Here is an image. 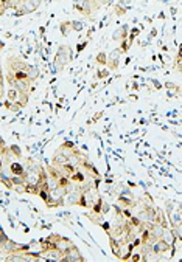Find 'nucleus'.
Segmentation results:
<instances>
[{"mask_svg": "<svg viewBox=\"0 0 182 262\" xmlns=\"http://www.w3.org/2000/svg\"><path fill=\"white\" fill-rule=\"evenodd\" d=\"M72 59H73L72 47L70 45H59L58 53L55 56V68H56V71H62Z\"/></svg>", "mask_w": 182, "mask_h": 262, "instance_id": "obj_1", "label": "nucleus"}, {"mask_svg": "<svg viewBox=\"0 0 182 262\" xmlns=\"http://www.w3.org/2000/svg\"><path fill=\"white\" fill-rule=\"evenodd\" d=\"M6 64H8V68L13 70L14 73H16V71H25L27 67H28V64L22 58H19V56H8Z\"/></svg>", "mask_w": 182, "mask_h": 262, "instance_id": "obj_2", "label": "nucleus"}, {"mask_svg": "<svg viewBox=\"0 0 182 262\" xmlns=\"http://www.w3.org/2000/svg\"><path fill=\"white\" fill-rule=\"evenodd\" d=\"M171 248V245H170V242H167L164 237L162 239H157L153 245H151V250L157 254V256H161V254H164V253H167L168 250Z\"/></svg>", "mask_w": 182, "mask_h": 262, "instance_id": "obj_3", "label": "nucleus"}, {"mask_svg": "<svg viewBox=\"0 0 182 262\" xmlns=\"http://www.w3.org/2000/svg\"><path fill=\"white\" fill-rule=\"evenodd\" d=\"M122 56V51L120 48H115V50H112L107 56V65H109V70H117L118 68V59Z\"/></svg>", "mask_w": 182, "mask_h": 262, "instance_id": "obj_4", "label": "nucleus"}, {"mask_svg": "<svg viewBox=\"0 0 182 262\" xmlns=\"http://www.w3.org/2000/svg\"><path fill=\"white\" fill-rule=\"evenodd\" d=\"M64 260H84V257L78 251V248L73 245L72 248H69V250L64 253Z\"/></svg>", "mask_w": 182, "mask_h": 262, "instance_id": "obj_5", "label": "nucleus"}, {"mask_svg": "<svg viewBox=\"0 0 182 262\" xmlns=\"http://www.w3.org/2000/svg\"><path fill=\"white\" fill-rule=\"evenodd\" d=\"M10 174L11 175H20V177H24V174H25L24 164H22L20 161H11L10 163Z\"/></svg>", "mask_w": 182, "mask_h": 262, "instance_id": "obj_6", "label": "nucleus"}, {"mask_svg": "<svg viewBox=\"0 0 182 262\" xmlns=\"http://www.w3.org/2000/svg\"><path fill=\"white\" fill-rule=\"evenodd\" d=\"M128 27L126 25H123V27H120V28H117L115 31H114V34H112V40H117V42H120V40H123V39H126L128 37Z\"/></svg>", "mask_w": 182, "mask_h": 262, "instance_id": "obj_7", "label": "nucleus"}, {"mask_svg": "<svg viewBox=\"0 0 182 262\" xmlns=\"http://www.w3.org/2000/svg\"><path fill=\"white\" fill-rule=\"evenodd\" d=\"M53 166H61V164H64V163H67L69 161V158H67L62 152H59V151H56L55 152V155H53Z\"/></svg>", "mask_w": 182, "mask_h": 262, "instance_id": "obj_8", "label": "nucleus"}, {"mask_svg": "<svg viewBox=\"0 0 182 262\" xmlns=\"http://www.w3.org/2000/svg\"><path fill=\"white\" fill-rule=\"evenodd\" d=\"M25 71H27L28 78H30L33 82L39 78V68H37V67H34V65H30V64H28V67H27V70H25Z\"/></svg>", "mask_w": 182, "mask_h": 262, "instance_id": "obj_9", "label": "nucleus"}, {"mask_svg": "<svg viewBox=\"0 0 182 262\" xmlns=\"http://www.w3.org/2000/svg\"><path fill=\"white\" fill-rule=\"evenodd\" d=\"M59 31L62 36H67L70 31H72V23L70 22H62L61 25H59Z\"/></svg>", "mask_w": 182, "mask_h": 262, "instance_id": "obj_10", "label": "nucleus"}, {"mask_svg": "<svg viewBox=\"0 0 182 262\" xmlns=\"http://www.w3.org/2000/svg\"><path fill=\"white\" fill-rule=\"evenodd\" d=\"M17 98H19V90L14 88V87H10V90H8V99H10V103H16Z\"/></svg>", "mask_w": 182, "mask_h": 262, "instance_id": "obj_11", "label": "nucleus"}, {"mask_svg": "<svg viewBox=\"0 0 182 262\" xmlns=\"http://www.w3.org/2000/svg\"><path fill=\"white\" fill-rule=\"evenodd\" d=\"M95 62H97L98 65H106V62H107V54H106L104 51H100V53L97 54V58H95Z\"/></svg>", "mask_w": 182, "mask_h": 262, "instance_id": "obj_12", "label": "nucleus"}, {"mask_svg": "<svg viewBox=\"0 0 182 262\" xmlns=\"http://www.w3.org/2000/svg\"><path fill=\"white\" fill-rule=\"evenodd\" d=\"M120 42H122V45H120V51H122V53H126V51L129 50V47L132 45V43L128 40V37L123 39V40H120Z\"/></svg>", "mask_w": 182, "mask_h": 262, "instance_id": "obj_13", "label": "nucleus"}, {"mask_svg": "<svg viewBox=\"0 0 182 262\" xmlns=\"http://www.w3.org/2000/svg\"><path fill=\"white\" fill-rule=\"evenodd\" d=\"M70 23H72V31H83V28H84L83 23L78 20H72Z\"/></svg>", "mask_w": 182, "mask_h": 262, "instance_id": "obj_14", "label": "nucleus"}, {"mask_svg": "<svg viewBox=\"0 0 182 262\" xmlns=\"http://www.w3.org/2000/svg\"><path fill=\"white\" fill-rule=\"evenodd\" d=\"M118 203H120V205H123L125 208H128V206H132V205H135V202H132V200H128L126 197H120V199H118Z\"/></svg>", "mask_w": 182, "mask_h": 262, "instance_id": "obj_15", "label": "nucleus"}, {"mask_svg": "<svg viewBox=\"0 0 182 262\" xmlns=\"http://www.w3.org/2000/svg\"><path fill=\"white\" fill-rule=\"evenodd\" d=\"M10 152H11L13 155H16V158H17V160H19V158H22V152H20L19 146H11V148H10Z\"/></svg>", "mask_w": 182, "mask_h": 262, "instance_id": "obj_16", "label": "nucleus"}, {"mask_svg": "<svg viewBox=\"0 0 182 262\" xmlns=\"http://www.w3.org/2000/svg\"><path fill=\"white\" fill-rule=\"evenodd\" d=\"M139 33H140V30H139V28H132V30H131V34L128 36V40L132 43V42H134V37H135V36H139Z\"/></svg>", "mask_w": 182, "mask_h": 262, "instance_id": "obj_17", "label": "nucleus"}, {"mask_svg": "<svg viewBox=\"0 0 182 262\" xmlns=\"http://www.w3.org/2000/svg\"><path fill=\"white\" fill-rule=\"evenodd\" d=\"M126 6H122V5H115V14L117 16H125L126 14Z\"/></svg>", "mask_w": 182, "mask_h": 262, "instance_id": "obj_18", "label": "nucleus"}, {"mask_svg": "<svg viewBox=\"0 0 182 262\" xmlns=\"http://www.w3.org/2000/svg\"><path fill=\"white\" fill-rule=\"evenodd\" d=\"M3 98V75H2V64H0V99Z\"/></svg>", "mask_w": 182, "mask_h": 262, "instance_id": "obj_19", "label": "nucleus"}, {"mask_svg": "<svg viewBox=\"0 0 182 262\" xmlns=\"http://www.w3.org/2000/svg\"><path fill=\"white\" fill-rule=\"evenodd\" d=\"M107 75H109V70L104 68V70H100L98 73H97V78H98V79H103V78H106Z\"/></svg>", "mask_w": 182, "mask_h": 262, "instance_id": "obj_20", "label": "nucleus"}, {"mask_svg": "<svg viewBox=\"0 0 182 262\" xmlns=\"http://www.w3.org/2000/svg\"><path fill=\"white\" fill-rule=\"evenodd\" d=\"M86 47H87V40H84V42H79V43H78V47H76V53H81V51L86 48Z\"/></svg>", "mask_w": 182, "mask_h": 262, "instance_id": "obj_21", "label": "nucleus"}, {"mask_svg": "<svg viewBox=\"0 0 182 262\" xmlns=\"http://www.w3.org/2000/svg\"><path fill=\"white\" fill-rule=\"evenodd\" d=\"M129 257H131L132 260H140V259H142V254H139V253L132 254V253H131V256H129Z\"/></svg>", "mask_w": 182, "mask_h": 262, "instance_id": "obj_22", "label": "nucleus"}, {"mask_svg": "<svg viewBox=\"0 0 182 262\" xmlns=\"http://www.w3.org/2000/svg\"><path fill=\"white\" fill-rule=\"evenodd\" d=\"M103 116V113L100 112V113H97V115H94V118H92V121H97V120H100V118ZM92 121H89V123H92Z\"/></svg>", "mask_w": 182, "mask_h": 262, "instance_id": "obj_23", "label": "nucleus"}, {"mask_svg": "<svg viewBox=\"0 0 182 262\" xmlns=\"http://www.w3.org/2000/svg\"><path fill=\"white\" fill-rule=\"evenodd\" d=\"M101 3H103V5H110L112 0H101Z\"/></svg>", "mask_w": 182, "mask_h": 262, "instance_id": "obj_24", "label": "nucleus"}]
</instances>
